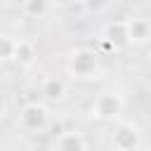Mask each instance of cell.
<instances>
[{"instance_id":"2","label":"cell","mask_w":151,"mask_h":151,"mask_svg":"<svg viewBox=\"0 0 151 151\" xmlns=\"http://www.w3.org/2000/svg\"><path fill=\"white\" fill-rule=\"evenodd\" d=\"M123 109H125L123 94H120L118 90H113V87H106V90H101V92L92 99V104H90V116H92L94 120H99V123H113V120L120 118Z\"/></svg>"},{"instance_id":"8","label":"cell","mask_w":151,"mask_h":151,"mask_svg":"<svg viewBox=\"0 0 151 151\" xmlns=\"http://www.w3.org/2000/svg\"><path fill=\"white\" fill-rule=\"evenodd\" d=\"M101 40L106 45H111L113 50L116 47H123L127 45V33H125V19H111L101 26Z\"/></svg>"},{"instance_id":"1","label":"cell","mask_w":151,"mask_h":151,"mask_svg":"<svg viewBox=\"0 0 151 151\" xmlns=\"http://www.w3.org/2000/svg\"><path fill=\"white\" fill-rule=\"evenodd\" d=\"M64 66H66V73L73 80H92L99 73L101 57H99L97 50L85 47V45H78V47H71L68 50Z\"/></svg>"},{"instance_id":"4","label":"cell","mask_w":151,"mask_h":151,"mask_svg":"<svg viewBox=\"0 0 151 151\" xmlns=\"http://www.w3.org/2000/svg\"><path fill=\"white\" fill-rule=\"evenodd\" d=\"M111 146L116 151H139V146H142L139 127L130 120H120L111 132Z\"/></svg>"},{"instance_id":"12","label":"cell","mask_w":151,"mask_h":151,"mask_svg":"<svg viewBox=\"0 0 151 151\" xmlns=\"http://www.w3.org/2000/svg\"><path fill=\"white\" fill-rule=\"evenodd\" d=\"M149 61H151V50H149Z\"/></svg>"},{"instance_id":"7","label":"cell","mask_w":151,"mask_h":151,"mask_svg":"<svg viewBox=\"0 0 151 151\" xmlns=\"http://www.w3.org/2000/svg\"><path fill=\"white\" fill-rule=\"evenodd\" d=\"M52 149L54 151H87V139L80 130H66L57 134Z\"/></svg>"},{"instance_id":"10","label":"cell","mask_w":151,"mask_h":151,"mask_svg":"<svg viewBox=\"0 0 151 151\" xmlns=\"http://www.w3.org/2000/svg\"><path fill=\"white\" fill-rule=\"evenodd\" d=\"M17 50V38L9 33H0V61H12Z\"/></svg>"},{"instance_id":"9","label":"cell","mask_w":151,"mask_h":151,"mask_svg":"<svg viewBox=\"0 0 151 151\" xmlns=\"http://www.w3.org/2000/svg\"><path fill=\"white\" fill-rule=\"evenodd\" d=\"M35 57H38V50H35V45H33V40H28V38H17V50H14V59L12 61H17L19 66H31L33 61H35Z\"/></svg>"},{"instance_id":"6","label":"cell","mask_w":151,"mask_h":151,"mask_svg":"<svg viewBox=\"0 0 151 151\" xmlns=\"http://www.w3.org/2000/svg\"><path fill=\"white\" fill-rule=\"evenodd\" d=\"M40 94L50 104H61L66 99V94H68V85H66V80L61 76H47L42 80V85H40Z\"/></svg>"},{"instance_id":"3","label":"cell","mask_w":151,"mask_h":151,"mask_svg":"<svg viewBox=\"0 0 151 151\" xmlns=\"http://www.w3.org/2000/svg\"><path fill=\"white\" fill-rule=\"evenodd\" d=\"M17 125L24 132H42L50 125V109L40 101H28L19 109Z\"/></svg>"},{"instance_id":"5","label":"cell","mask_w":151,"mask_h":151,"mask_svg":"<svg viewBox=\"0 0 151 151\" xmlns=\"http://www.w3.org/2000/svg\"><path fill=\"white\" fill-rule=\"evenodd\" d=\"M127 45H144L151 40V17H127L125 19Z\"/></svg>"},{"instance_id":"11","label":"cell","mask_w":151,"mask_h":151,"mask_svg":"<svg viewBox=\"0 0 151 151\" xmlns=\"http://www.w3.org/2000/svg\"><path fill=\"white\" fill-rule=\"evenodd\" d=\"M47 9H50V5L47 2H38V0H28V2L21 5V12L28 14V17H42Z\"/></svg>"}]
</instances>
